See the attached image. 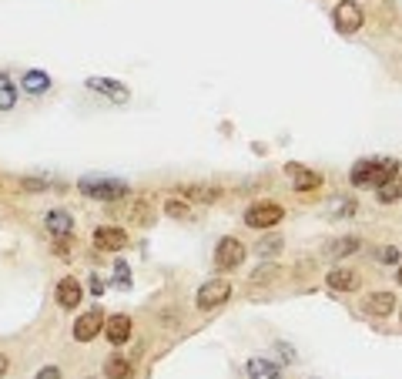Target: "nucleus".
<instances>
[{
	"mask_svg": "<svg viewBox=\"0 0 402 379\" xmlns=\"http://www.w3.org/2000/svg\"><path fill=\"white\" fill-rule=\"evenodd\" d=\"M77 188L87 195V198H97V202H118L128 195V185L124 181H114V178H81Z\"/></svg>",
	"mask_w": 402,
	"mask_h": 379,
	"instance_id": "f257e3e1",
	"label": "nucleus"
},
{
	"mask_svg": "<svg viewBox=\"0 0 402 379\" xmlns=\"http://www.w3.org/2000/svg\"><path fill=\"white\" fill-rule=\"evenodd\" d=\"M362 4H355V0H339L335 4V11H332V24L339 34H355V31H362Z\"/></svg>",
	"mask_w": 402,
	"mask_h": 379,
	"instance_id": "f03ea898",
	"label": "nucleus"
},
{
	"mask_svg": "<svg viewBox=\"0 0 402 379\" xmlns=\"http://www.w3.org/2000/svg\"><path fill=\"white\" fill-rule=\"evenodd\" d=\"M285 218V208L282 205H275V202H255L245 212V225L249 228H272V225H278Z\"/></svg>",
	"mask_w": 402,
	"mask_h": 379,
	"instance_id": "7ed1b4c3",
	"label": "nucleus"
},
{
	"mask_svg": "<svg viewBox=\"0 0 402 379\" xmlns=\"http://www.w3.org/2000/svg\"><path fill=\"white\" fill-rule=\"evenodd\" d=\"M228 299H232V282H228V279H208V282L198 289L195 302H198V309H218L222 302H228Z\"/></svg>",
	"mask_w": 402,
	"mask_h": 379,
	"instance_id": "20e7f679",
	"label": "nucleus"
},
{
	"mask_svg": "<svg viewBox=\"0 0 402 379\" xmlns=\"http://www.w3.org/2000/svg\"><path fill=\"white\" fill-rule=\"evenodd\" d=\"M241 262H245V245H241V242H238V238H222V242H218V249H214V265H218V269H238V265H241Z\"/></svg>",
	"mask_w": 402,
	"mask_h": 379,
	"instance_id": "39448f33",
	"label": "nucleus"
},
{
	"mask_svg": "<svg viewBox=\"0 0 402 379\" xmlns=\"http://www.w3.org/2000/svg\"><path fill=\"white\" fill-rule=\"evenodd\" d=\"M101 329H104V312H101V309H91V312H84L81 319L74 322V339H77V343H91Z\"/></svg>",
	"mask_w": 402,
	"mask_h": 379,
	"instance_id": "423d86ee",
	"label": "nucleus"
},
{
	"mask_svg": "<svg viewBox=\"0 0 402 379\" xmlns=\"http://www.w3.org/2000/svg\"><path fill=\"white\" fill-rule=\"evenodd\" d=\"M94 245L101 252H121L124 245H128V232L118 225H101L94 232Z\"/></svg>",
	"mask_w": 402,
	"mask_h": 379,
	"instance_id": "0eeeda50",
	"label": "nucleus"
},
{
	"mask_svg": "<svg viewBox=\"0 0 402 379\" xmlns=\"http://www.w3.org/2000/svg\"><path fill=\"white\" fill-rule=\"evenodd\" d=\"M392 309H396V296H392V292H369V296L362 299V312L379 316V319L392 316Z\"/></svg>",
	"mask_w": 402,
	"mask_h": 379,
	"instance_id": "6e6552de",
	"label": "nucleus"
},
{
	"mask_svg": "<svg viewBox=\"0 0 402 379\" xmlns=\"http://www.w3.org/2000/svg\"><path fill=\"white\" fill-rule=\"evenodd\" d=\"M104 336L111 346H121L131 339V316H124V312H118V316H111V319H104Z\"/></svg>",
	"mask_w": 402,
	"mask_h": 379,
	"instance_id": "1a4fd4ad",
	"label": "nucleus"
},
{
	"mask_svg": "<svg viewBox=\"0 0 402 379\" xmlns=\"http://www.w3.org/2000/svg\"><path fill=\"white\" fill-rule=\"evenodd\" d=\"M87 87H91V91H101V95L111 97V101H128L131 97L128 87L121 81H111V78H87Z\"/></svg>",
	"mask_w": 402,
	"mask_h": 379,
	"instance_id": "9d476101",
	"label": "nucleus"
},
{
	"mask_svg": "<svg viewBox=\"0 0 402 379\" xmlns=\"http://www.w3.org/2000/svg\"><path fill=\"white\" fill-rule=\"evenodd\" d=\"M325 282H329V289H335V292H352L355 285H359V272H355V269H345V265H335V269L325 275Z\"/></svg>",
	"mask_w": 402,
	"mask_h": 379,
	"instance_id": "9b49d317",
	"label": "nucleus"
},
{
	"mask_svg": "<svg viewBox=\"0 0 402 379\" xmlns=\"http://www.w3.org/2000/svg\"><path fill=\"white\" fill-rule=\"evenodd\" d=\"M288 175H292V185H295V191H315V188H322V175L319 171H308V168H302V165H288Z\"/></svg>",
	"mask_w": 402,
	"mask_h": 379,
	"instance_id": "f8f14e48",
	"label": "nucleus"
},
{
	"mask_svg": "<svg viewBox=\"0 0 402 379\" xmlns=\"http://www.w3.org/2000/svg\"><path fill=\"white\" fill-rule=\"evenodd\" d=\"M44 228H48L54 238H64L74 232V218L71 212H64V208H54V212H48V218H44Z\"/></svg>",
	"mask_w": 402,
	"mask_h": 379,
	"instance_id": "ddd939ff",
	"label": "nucleus"
},
{
	"mask_svg": "<svg viewBox=\"0 0 402 379\" xmlns=\"http://www.w3.org/2000/svg\"><path fill=\"white\" fill-rule=\"evenodd\" d=\"M54 299H58V306H64V309H74L77 302H81V282L77 279H60L58 282V289H54Z\"/></svg>",
	"mask_w": 402,
	"mask_h": 379,
	"instance_id": "4468645a",
	"label": "nucleus"
},
{
	"mask_svg": "<svg viewBox=\"0 0 402 379\" xmlns=\"http://www.w3.org/2000/svg\"><path fill=\"white\" fill-rule=\"evenodd\" d=\"M249 379H282V369L268 359H249Z\"/></svg>",
	"mask_w": 402,
	"mask_h": 379,
	"instance_id": "2eb2a0df",
	"label": "nucleus"
},
{
	"mask_svg": "<svg viewBox=\"0 0 402 379\" xmlns=\"http://www.w3.org/2000/svg\"><path fill=\"white\" fill-rule=\"evenodd\" d=\"M104 376L107 379H131L134 376V366H131V359H124V356H111L104 363Z\"/></svg>",
	"mask_w": 402,
	"mask_h": 379,
	"instance_id": "dca6fc26",
	"label": "nucleus"
},
{
	"mask_svg": "<svg viewBox=\"0 0 402 379\" xmlns=\"http://www.w3.org/2000/svg\"><path fill=\"white\" fill-rule=\"evenodd\" d=\"M372 175H376V161L366 158V161H359V165L349 171V181H352L355 188H362V185H372Z\"/></svg>",
	"mask_w": 402,
	"mask_h": 379,
	"instance_id": "f3484780",
	"label": "nucleus"
},
{
	"mask_svg": "<svg viewBox=\"0 0 402 379\" xmlns=\"http://www.w3.org/2000/svg\"><path fill=\"white\" fill-rule=\"evenodd\" d=\"M359 245H362V238L342 235V238H335V242L329 245V255H335V259H345V255H355V252H359Z\"/></svg>",
	"mask_w": 402,
	"mask_h": 379,
	"instance_id": "a211bd4d",
	"label": "nucleus"
},
{
	"mask_svg": "<svg viewBox=\"0 0 402 379\" xmlns=\"http://www.w3.org/2000/svg\"><path fill=\"white\" fill-rule=\"evenodd\" d=\"M399 198H402V175L389 178L386 185H379V202H382V205L399 202Z\"/></svg>",
	"mask_w": 402,
	"mask_h": 379,
	"instance_id": "6ab92c4d",
	"label": "nucleus"
},
{
	"mask_svg": "<svg viewBox=\"0 0 402 379\" xmlns=\"http://www.w3.org/2000/svg\"><path fill=\"white\" fill-rule=\"evenodd\" d=\"M17 105V87L7 74H0V111H11Z\"/></svg>",
	"mask_w": 402,
	"mask_h": 379,
	"instance_id": "aec40b11",
	"label": "nucleus"
},
{
	"mask_svg": "<svg viewBox=\"0 0 402 379\" xmlns=\"http://www.w3.org/2000/svg\"><path fill=\"white\" fill-rule=\"evenodd\" d=\"M24 87L31 91V95H44L50 87V78L44 71H27L24 74Z\"/></svg>",
	"mask_w": 402,
	"mask_h": 379,
	"instance_id": "412c9836",
	"label": "nucleus"
},
{
	"mask_svg": "<svg viewBox=\"0 0 402 379\" xmlns=\"http://www.w3.org/2000/svg\"><path fill=\"white\" fill-rule=\"evenodd\" d=\"M399 175V161H376V175H372V185H386V181H389V178H396Z\"/></svg>",
	"mask_w": 402,
	"mask_h": 379,
	"instance_id": "4be33fe9",
	"label": "nucleus"
},
{
	"mask_svg": "<svg viewBox=\"0 0 402 379\" xmlns=\"http://www.w3.org/2000/svg\"><path fill=\"white\" fill-rule=\"evenodd\" d=\"M282 235H265L259 242V245H255V252H259L261 259H272V255H278V252H282Z\"/></svg>",
	"mask_w": 402,
	"mask_h": 379,
	"instance_id": "5701e85b",
	"label": "nucleus"
},
{
	"mask_svg": "<svg viewBox=\"0 0 402 379\" xmlns=\"http://www.w3.org/2000/svg\"><path fill=\"white\" fill-rule=\"evenodd\" d=\"M185 198L191 202H218V188H198V185H191V188H181Z\"/></svg>",
	"mask_w": 402,
	"mask_h": 379,
	"instance_id": "b1692460",
	"label": "nucleus"
},
{
	"mask_svg": "<svg viewBox=\"0 0 402 379\" xmlns=\"http://www.w3.org/2000/svg\"><path fill=\"white\" fill-rule=\"evenodd\" d=\"M165 212H168V218H188L191 208L181 202V198H168V202H165Z\"/></svg>",
	"mask_w": 402,
	"mask_h": 379,
	"instance_id": "393cba45",
	"label": "nucleus"
},
{
	"mask_svg": "<svg viewBox=\"0 0 402 379\" xmlns=\"http://www.w3.org/2000/svg\"><path fill=\"white\" fill-rule=\"evenodd\" d=\"M114 285H118V289H131V269L124 265V262L114 265Z\"/></svg>",
	"mask_w": 402,
	"mask_h": 379,
	"instance_id": "a878e982",
	"label": "nucleus"
},
{
	"mask_svg": "<svg viewBox=\"0 0 402 379\" xmlns=\"http://www.w3.org/2000/svg\"><path fill=\"white\" fill-rule=\"evenodd\" d=\"M275 275H278V269H275V265H261V269H255V272H251V282H255V285L272 282Z\"/></svg>",
	"mask_w": 402,
	"mask_h": 379,
	"instance_id": "bb28decb",
	"label": "nucleus"
},
{
	"mask_svg": "<svg viewBox=\"0 0 402 379\" xmlns=\"http://www.w3.org/2000/svg\"><path fill=\"white\" fill-rule=\"evenodd\" d=\"M148 218H151V208H148V202H134V208H131V222L144 225Z\"/></svg>",
	"mask_w": 402,
	"mask_h": 379,
	"instance_id": "cd10ccee",
	"label": "nucleus"
},
{
	"mask_svg": "<svg viewBox=\"0 0 402 379\" xmlns=\"http://www.w3.org/2000/svg\"><path fill=\"white\" fill-rule=\"evenodd\" d=\"M54 255H60V259H64V255H71V235H64V238L54 242Z\"/></svg>",
	"mask_w": 402,
	"mask_h": 379,
	"instance_id": "c85d7f7f",
	"label": "nucleus"
},
{
	"mask_svg": "<svg viewBox=\"0 0 402 379\" xmlns=\"http://www.w3.org/2000/svg\"><path fill=\"white\" fill-rule=\"evenodd\" d=\"M355 212V202H339V205H332V215L339 218V215H352Z\"/></svg>",
	"mask_w": 402,
	"mask_h": 379,
	"instance_id": "c756f323",
	"label": "nucleus"
},
{
	"mask_svg": "<svg viewBox=\"0 0 402 379\" xmlns=\"http://www.w3.org/2000/svg\"><path fill=\"white\" fill-rule=\"evenodd\" d=\"M379 259H382V262H389V265H392V262H399V249H392V245H386V249L379 252Z\"/></svg>",
	"mask_w": 402,
	"mask_h": 379,
	"instance_id": "7c9ffc66",
	"label": "nucleus"
},
{
	"mask_svg": "<svg viewBox=\"0 0 402 379\" xmlns=\"http://www.w3.org/2000/svg\"><path fill=\"white\" fill-rule=\"evenodd\" d=\"M34 379H60V369H58V366H44Z\"/></svg>",
	"mask_w": 402,
	"mask_h": 379,
	"instance_id": "2f4dec72",
	"label": "nucleus"
},
{
	"mask_svg": "<svg viewBox=\"0 0 402 379\" xmlns=\"http://www.w3.org/2000/svg\"><path fill=\"white\" fill-rule=\"evenodd\" d=\"M275 349H278V356H282L285 363H295V353H292V346H285V343H278V346H275Z\"/></svg>",
	"mask_w": 402,
	"mask_h": 379,
	"instance_id": "473e14b6",
	"label": "nucleus"
},
{
	"mask_svg": "<svg viewBox=\"0 0 402 379\" xmlns=\"http://www.w3.org/2000/svg\"><path fill=\"white\" fill-rule=\"evenodd\" d=\"M91 292H94V296H101V292H104V282H101L97 275H91Z\"/></svg>",
	"mask_w": 402,
	"mask_h": 379,
	"instance_id": "72a5a7b5",
	"label": "nucleus"
},
{
	"mask_svg": "<svg viewBox=\"0 0 402 379\" xmlns=\"http://www.w3.org/2000/svg\"><path fill=\"white\" fill-rule=\"evenodd\" d=\"M7 366H11V363H7V356H4V353H0V379H4V376H7Z\"/></svg>",
	"mask_w": 402,
	"mask_h": 379,
	"instance_id": "f704fd0d",
	"label": "nucleus"
},
{
	"mask_svg": "<svg viewBox=\"0 0 402 379\" xmlns=\"http://www.w3.org/2000/svg\"><path fill=\"white\" fill-rule=\"evenodd\" d=\"M396 279H399V285H402V265H399V272H396Z\"/></svg>",
	"mask_w": 402,
	"mask_h": 379,
	"instance_id": "c9c22d12",
	"label": "nucleus"
}]
</instances>
